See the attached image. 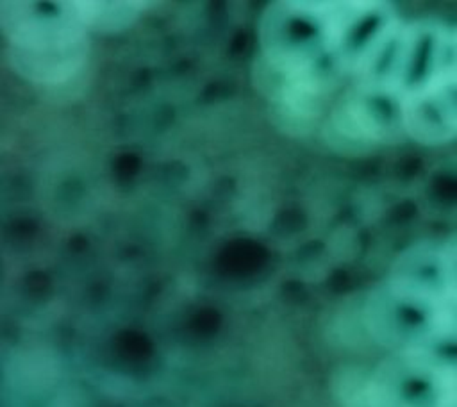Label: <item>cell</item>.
<instances>
[{
    "mask_svg": "<svg viewBox=\"0 0 457 407\" xmlns=\"http://www.w3.org/2000/svg\"><path fill=\"white\" fill-rule=\"evenodd\" d=\"M396 20L382 2H275L259 21L255 84L286 123L311 125Z\"/></svg>",
    "mask_w": 457,
    "mask_h": 407,
    "instance_id": "obj_1",
    "label": "cell"
},
{
    "mask_svg": "<svg viewBox=\"0 0 457 407\" xmlns=\"http://www.w3.org/2000/svg\"><path fill=\"white\" fill-rule=\"evenodd\" d=\"M2 30L14 70L36 84H62L82 70L89 29L75 2H2Z\"/></svg>",
    "mask_w": 457,
    "mask_h": 407,
    "instance_id": "obj_2",
    "label": "cell"
},
{
    "mask_svg": "<svg viewBox=\"0 0 457 407\" xmlns=\"http://www.w3.org/2000/svg\"><path fill=\"white\" fill-rule=\"evenodd\" d=\"M366 323L393 353L457 359V298L386 280L366 303Z\"/></svg>",
    "mask_w": 457,
    "mask_h": 407,
    "instance_id": "obj_3",
    "label": "cell"
},
{
    "mask_svg": "<svg viewBox=\"0 0 457 407\" xmlns=\"http://www.w3.org/2000/svg\"><path fill=\"white\" fill-rule=\"evenodd\" d=\"M339 393L343 407H457V359L393 353Z\"/></svg>",
    "mask_w": 457,
    "mask_h": 407,
    "instance_id": "obj_4",
    "label": "cell"
},
{
    "mask_svg": "<svg viewBox=\"0 0 457 407\" xmlns=\"http://www.w3.org/2000/svg\"><path fill=\"white\" fill-rule=\"evenodd\" d=\"M73 2L86 27L102 32L125 29L146 7V2Z\"/></svg>",
    "mask_w": 457,
    "mask_h": 407,
    "instance_id": "obj_5",
    "label": "cell"
}]
</instances>
